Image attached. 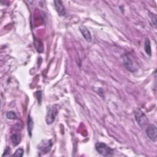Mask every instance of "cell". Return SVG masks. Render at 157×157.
<instances>
[{
	"label": "cell",
	"mask_w": 157,
	"mask_h": 157,
	"mask_svg": "<svg viewBox=\"0 0 157 157\" xmlns=\"http://www.w3.org/2000/svg\"><path fill=\"white\" fill-rule=\"evenodd\" d=\"M95 149L104 156H109L113 155V150L102 142H97L95 144Z\"/></svg>",
	"instance_id": "obj_1"
},
{
	"label": "cell",
	"mask_w": 157,
	"mask_h": 157,
	"mask_svg": "<svg viewBox=\"0 0 157 157\" xmlns=\"http://www.w3.org/2000/svg\"><path fill=\"white\" fill-rule=\"evenodd\" d=\"M134 116L138 124L142 128L146 126L148 124V120L145 114L140 109H137L134 111Z\"/></svg>",
	"instance_id": "obj_2"
},
{
	"label": "cell",
	"mask_w": 157,
	"mask_h": 157,
	"mask_svg": "<svg viewBox=\"0 0 157 157\" xmlns=\"http://www.w3.org/2000/svg\"><path fill=\"white\" fill-rule=\"evenodd\" d=\"M58 110L55 106H50L48 108L45 118V121L47 124H51L54 122Z\"/></svg>",
	"instance_id": "obj_3"
},
{
	"label": "cell",
	"mask_w": 157,
	"mask_h": 157,
	"mask_svg": "<svg viewBox=\"0 0 157 157\" xmlns=\"http://www.w3.org/2000/svg\"><path fill=\"white\" fill-rule=\"evenodd\" d=\"M146 134L148 139L152 142H155L157 139V129L155 124H149L147 126L145 130Z\"/></svg>",
	"instance_id": "obj_4"
},
{
	"label": "cell",
	"mask_w": 157,
	"mask_h": 157,
	"mask_svg": "<svg viewBox=\"0 0 157 157\" xmlns=\"http://www.w3.org/2000/svg\"><path fill=\"white\" fill-rule=\"evenodd\" d=\"M52 144L51 140H42L38 145V149L44 154L47 153L51 150Z\"/></svg>",
	"instance_id": "obj_5"
},
{
	"label": "cell",
	"mask_w": 157,
	"mask_h": 157,
	"mask_svg": "<svg viewBox=\"0 0 157 157\" xmlns=\"http://www.w3.org/2000/svg\"><path fill=\"white\" fill-rule=\"evenodd\" d=\"M123 61H124V65L128 70H129L131 72H134L136 70V68L133 63V61L131 59L129 56L125 55L123 58Z\"/></svg>",
	"instance_id": "obj_6"
},
{
	"label": "cell",
	"mask_w": 157,
	"mask_h": 157,
	"mask_svg": "<svg viewBox=\"0 0 157 157\" xmlns=\"http://www.w3.org/2000/svg\"><path fill=\"white\" fill-rule=\"evenodd\" d=\"M54 6L58 12L61 16H64L66 15V10L61 1H54Z\"/></svg>",
	"instance_id": "obj_7"
},
{
	"label": "cell",
	"mask_w": 157,
	"mask_h": 157,
	"mask_svg": "<svg viewBox=\"0 0 157 157\" xmlns=\"http://www.w3.org/2000/svg\"><path fill=\"white\" fill-rule=\"evenodd\" d=\"M79 29L82 36L85 38V39L88 42H90L91 40L92 37H91V33L88 30V29L85 26H80L79 28Z\"/></svg>",
	"instance_id": "obj_8"
},
{
	"label": "cell",
	"mask_w": 157,
	"mask_h": 157,
	"mask_svg": "<svg viewBox=\"0 0 157 157\" xmlns=\"http://www.w3.org/2000/svg\"><path fill=\"white\" fill-rule=\"evenodd\" d=\"M10 140L13 145H17L21 141V136L19 134L15 133L11 136Z\"/></svg>",
	"instance_id": "obj_9"
},
{
	"label": "cell",
	"mask_w": 157,
	"mask_h": 157,
	"mask_svg": "<svg viewBox=\"0 0 157 157\" xmlns=\"http://www.w3.org/2000/svg\"><path fill=\"white\" fill-rule=\"evenodd\" d=\"M144 49L146 52V53L148 56H151V45H150V40L147 38L145 41V45H144Z\"/></svg>",
	"instance_id": "obj_10"
},
{
	"label": "cell",
	"mask_w": 157,
	"mask_h": 157,
	"mask_svg": "<svg viewBox=\"0 0 157 157\" xmlns=\"http://www.w3.org/2000/svg\"><path fill=\"white\" fill-rule=\"evenodd\" d=\"M33 128V121L31 118L29 116L28 117V129L29 135H30V136H31Z\"/></svg>",
	"instance_id": "obj_11"
},
{
	"label": "cell",
	"mask_w": 157,
	"mask_h": 157,
	"mask_svg": "<svg viewBox=\"0 0 157 157\" xmlns=\"http://www.w3.org/2000/svg\"><path fill=\"white\" fill-rule=\"evenodd\" d=\"M23 152H24L23 149L22 148H19L12 155V156H22L23 155Z\"/></svg>",
	"instance_id": "obj_12"
},
{
	"label": "cell",
	"mask_w": 157,
	"mask_h": 157,
	"mask_svg": "<svg viewBox=\"0 0 157 157\" xmlns=\"http://www.w3.org/2000/svg\"><path fill=\"white\" fill-rule=\"evenodd\" d=\"M6 117L8 118V119H10V120H14L17 118V115L15 113V112H12V111H10V112H8L7 113H6Z\"/></svg>",
	"instance_id": "obj_13"
},
{
	"label": "cell",
	"mask_w": 157,
	"mask_h": 157,
	"mask_svg": "<svg viewBox=\"0 0 157 157\" xmlns=\"http://www.w3.org/2000/svg\"><path fill=\"white\" fill-rule=\"evenodd\" d=\"M149 17L151 19V21H152V23H153V25L156 26V15L153 13L149 12Z\"/></svg>",
	"instance_id": "obj_14"
},
{
	"label": "cell",
	"mask_w": 157,
	"mask_h": 157,
	"mask_svg": "<svg viewBox=\"0 0 157 157\" xmlns=\"http://www.w3.org/2000/svg\"><path fill=\"white\" fill-rule=\"evenodd\" d=\"M10 148L9 147H6V148L5 149V151H4V154L2 155V156H9L10 155Z\"/></svg>",
	"instance_id": "obj_15"
}]
</instances>
